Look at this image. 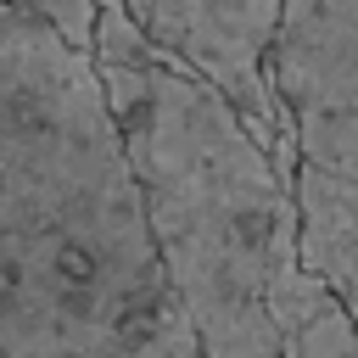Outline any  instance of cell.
Here are the masks:
<instances>
[{"label":"cell","mask_w":358,"mask_h":358,"mask_svg":"<svg viewBox=\"0 0 358 358\" xmlns=\"http://www.w3.org/2000/svg\"><path fill=\"white\" fill-rule=\"evenodd\" d=\"M0 358H201L90 50L0 6Z\"/></svg>","instance_id":"cell-1"},{"label":"cell","mask_w":358,"mask_h":358,"mask_svg":"<svg viewBox=\"0 0 358 358\" xmlns=\"http://www.w3.org/2000/svg\"><path fill=\"white\" fill-rule=\"evenodd\" d=\"M90 62L196 352L280 358V336L324 296L296 263L291 179L235 106L162 62L112 0H95Z\"/></svg>","instance_id":"cell-2"},{"label":"cell","mask_w":358,"mask_h":358,"mask_svg":"<svg viewBox=\"0 0 358 358\" xmlns=\"http://www.w3.org/2000/svg\"><path fill=\"white\" fill-rule=\"evenodd\" d=\"M123 11L162 62L213 84L235 106V117L268 145L274 168L291 179L296 145H291V123L280 117L274 78H268L280 0H129Z\"/></svg>","instance_id":"cell-3"},{"label":"cell","mask_w":358,"mask_h":358,"mask_svg":"<svg viewBox=\"0 0 358 358\" xmlns=\"http://www.w3.org/2000/svg\"><path fill=\"white\" fill-rule=\"evenodd\" d=\"M268 78L296 162L358 179V0H280Z\"/></svg>","instance_id":"cell-4"},{"label":"cell","mask_w":358,"mask_h":358,"mask_svg":"<svg viewBox=\"0 0 358 358\" xmlns=\"http://www.w3.org/2000/svg\"><path fill=\"white\" fill-rule=\"evenodd\" d=\"M291 201H296V263L313 280H324L347 308V319L358 324V179L296 162Z\"/></svg>","instance_id":"cell-5"},{"label":"cell","mask_w":358,"mask_h":358,"mask_svg":"<svg viewBox=\"0 0 358 358\" xmlns=\"http://www.w3.org/2000/svg\"><path fill=\"white\" fill-rule=\"evenodd\" d=\"M280 358H358V324L324 285V296L280 336Z\"/></svg>","instance_id":"cell-6"},{"label":"cell","mask_w":358,"mask_h":358,"mask_svg":"<svg viewBox=\"0 0 358 358\" xmlns=\"http://www.w3.org/2000/svg\"><path fill=\"white\" fill-rule=\"evenodd\" d=\"M0 6L50 22V28H56L67 45H78V50H90V39H95V0H0Z\"/></svg>","instance_id":"cell-7"}]
</instances>
